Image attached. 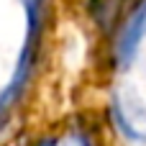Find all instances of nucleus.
Listing matches in <instances>:
<instances>
[{
	"label": "nucleus",
	"instance_id": "nucleus-1",
	"mask_svg": "<svg viewBox=\"0 0 146 146\" xmlns=\"http://www.w3.org/2000/svg\"><path fill=\"white\" fill-rule=\"evenodd\" d=\"M110 115L121 133L136 144L146 141V105L131 92V90H118L110 100Z\"/></svg>",
	"mask_w": 146,
	"mask_h": 146
},
{
	"label": "nucleus",
	"instance_id": "nucleus-2",
	"mask_svg": "<svg viewBox=\"0 0 146 146\" xmlns=\"http://www.w3.org/2000/svg\"><path fill=\"white\" fill-rule=\"evenodd\" d=\"M144 33H146V0H141V3L136 5V10L128 15V21H126L121 36H118L115 56H118V62H121L123 67L131 64V59H133V54H136V49H139Z\"/></svg>",
	"mask_w": 146,
	"mask_h": 146
},
{
	"label": "nucleus",
	"instance_id": "nucleus-3",
	"mask_svg": "<svg viewBox=\"0 0 146 146\" xmlns=\"http://www.w3.org/2000/svg\"><path fill=\"white\" fill-rule=\"evenodd\" d=\"M64 146H92V141H90L87 133H82V131H72V133L64 139Z\"/></svg>",
	"mask_w": 146,
	"mask_h": 146
},
{
	"label": "nucleus",
	"instance_id": "nucleus-4",
	"mask_svg": "<svg viewBox=\"0 0 146 146\" xmlns=\"http://www.w3.org/2000/svg\"><path fill=\"white\" fill-rule=\"evenodd\" d=\"M38 146H56V139H44Z\"/></svg>",
	"mask_w": 146,
	"mask_h": 146
}]
</instances>
